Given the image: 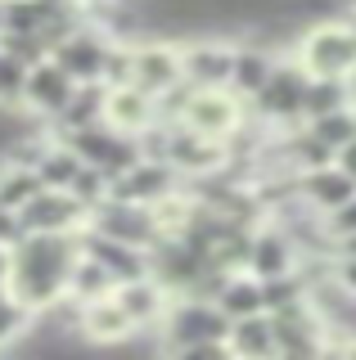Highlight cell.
I'll list each match as a JSON object with an SVG mask.
<instances>
[{
  "mask_svg": "<svg viewBox=\"0 0 356 360\" xmlns=\"http://www.w3.org/2000/svg\"><path fill=\"white\" fill-rule=\"evenodd\" d=\"M311 131H316L325 144H333V149H343V144L356 140V112L352 108H333L325 117H311Z\"/></svg>",
  "mask_w": 356,
  "mask_h": 360,
  "instance_id": "obj_23",
  "label": "cell"
},
{
  "mask_svg": "<svg viewBox=\"0 0 356 360\" xmlns=\"http://www.w3.org/2000/svg\"><path fill=\"white\" fill-rule=\"evenodd\" d=\"M113 297L122 302V311L136 320V329H144V324H158L167 315V297H163V284L153 275H140V279H122V284L113 288Z\"/></svg>",
  "mask_w": 356,
  "mask_h": 360,
  "instance_id": "obj_12",
  "label": "cell"
},
{
  "mask_svg": "<svg viewBox=\"0 0 356 360\" xmlns=\"http://www.w3.org/2000/svg\"><path fill=\"white\" fill-rule=\"evenodd\" d=\"M343 167H348V172L356 176V140H352V144H343Z\"/></svg>",
  "mask_w": 356,
  "mask_h": 360,
  "instance_id": "obj_30",
  "label": "cell"
},
{
  "mask_svg": "<svg viewBox=\"0 0 356 360\" xmlns=\"http://www.w3.org/2000/svg\"><path fill=\"white\" fill-rule=\"evenodd\" d=\"M303 68L311 77H348L356 72V27H338V22H325V27L307 32L303 41Z\"/></svg>",
  "mask_w": 356,
  "mask_h": 360,
  "instance_id": "obj_4",
  "label": "cell"
},
{
  "mask_svg": "<svg viewBox=\"0 0 356 360\" xmlns=\"http://www.w3.org/2000/svg\"><path fill=\"white\" fill-rule=\"evenodd\" d=\"M230 352H239V356H271L275 352V329H271V320H258V315H248V320H239L230 324Z\"/></svg>",
  "mask_w": 356,
  "mask_h": 360,
  "instance_id": "obj_18",
  "label": "cell"
},
{
  "mask_svg": "<svg viewBox=\"0 0 356 360\" xmlns=\"http://www.w3.org/2000/svg\"><path fill=\"white\" fill-rule=\"evenodd\" d=\"M86 221H91L86 202L72 198L68 189H54V185H46L32 202L18 207V225H23V234H82Z\"/></svg>",
  "mask_w": 356,
  "mask_h": 360,
  "instance_id": "obj_3",
  "label": "cell"
},
{
  "mask_svg": "<svg viewBox=\"0 0 356 360\" xmlns=\"http://www.w3.org/2000/svg\"><path fill=\"white\" fill-rule=\"evenodd\" d=\"M9 266H14V257H9V243H0V288H9Z\"/></svg>",
  "mask_w": 356,
  "mask_h": 360,
  "instance_id": "obj_28",
  "label": "cell"
},
{
  "mask_svg": "<svg viewBox=\"0 0 356 360\" xmlns=\"http://www.w3.org/2000/svg\"><path fill=\"white\" fill-rule=\"evenodd\" d=\"M307 68H271L266 86L258 90V104L266 117H293L307 108Z\"/></svg>",
  "mask_w": 356,
  "mask_h": 360,
  "instance_id": "obj_8",
  "label": "cell"
},
{
  "mask_svg": "<svg viewBox=\"0 0 356 360\" xmlns=\"http://www.w3.org/2000/svg\"><path fill=\"white\" fill-rule=\"evenodd\" d=\"M46 189V180H41V172L32 162H18V158H5L0 162V202H9V207H23V202H32Z\"/></svg>",
  "mask_w": 356,
  "mask_h": 360,
  "instance_id": "obj_16",
  "label": "cell"
},
{
  "mask_svg": "<svg viewBox=\"0 0 356 360\" xmlns=\"http://www.w3.org/2000/svg\"><path fill=\"white\" fill-rule=\"evenodd\" d=\"M307 198L316 202V207H343L348 198H356V176L348 167H320V172H307Z\"/></svg>",
  "mask_w": 356,
  "mask_h": 360,
  "instance_id": "obj_15",
  "label": "cell"
},
{
  "mask_svg": "<svg viewBox=\"0 0 356 360\" xmlns=\"http://www.w3.org/2000/svg\"><path fill=\"white\" fill-rule=\"evenodd\" d=\"M343 108V77H316L307 86V117H325V112Z\"/></svg>",
  "mask_w": 356,
  "mask_h": 360,
  "instance_id": "obj_25",
  "label": "cell"
},
{
  "mask_svg": "<svg viewBox=\"0 0 356 360\" xmlns=\"http://www.w3.org/2000/svg\"><path fill=\"white\" fill-rule=\"evenodd\" d=\"M230 68H235V54H230L226 45H194V50L181 54V72L194 90L230 82Z\"/></svg>",
  "mask_w": 356,
  "mask_h": 360,
  "instance_id": "obj_13",
  "label": "cell"
},
{
  "mask_svg": "<svg viewBox=\"0 0 356 360\" xmlns=\"http://www.w3.org/2000/svg\"><path fill=\"white\" fill-rule=\"evenodd\" d=\"M181 112H185V127L198 131V135H208V140H221V135H226V131L239 122V108L230 104V99L221 95L217 86L194 90V95H190V104H185Z\"/></svg>",
  "mask_w": 356,
  "mask_h": 360,
  "instance_id": "obj_9",
  "label": "cell"
},
{
  "mask_svg": "<svg viewBox=\"0 0 356 360\" xmlns=\"http://www.w3.org/2000/svg\"><path fill=\"white\" fill-rule=\"evenodd\" d=\"M18 234H23V225H18V212L9 207V202H0V243H14Z\"/></svg>",
  "mask_w": 356,
  "mask_h": 360,
  "instance_id": "obj_27",
  "label": "cell"
},
{
  "mask_svg": "<svg viewBox=\"0 0 356 360\" xmlns=\"http://www.w3.org/2000/svg\"><path fill=\"white\" fill-rule=\"evenodd\" d=\"M32 324H37V315H32L9 288H0V352H5V347H14L18 338L32 329Z\"/></svg>",
  "mask_w": 356,
  "mask_h": 360,
  "instance_id": "obj_20",
  "label": "cell"
},
{
  "mask_svg": "<svg viewBox=\"0 0 356 360\" xmlns=\"http://www.w3.org/2000/svg\"><path fill=\"white\" fill-rule=\"evenodd\" d=\"M266 77H271V63H266V54L248 50V54H235V68H230V82L235 90H248V95H258L266 86Z\"/></svg>",
  "mask_w": 356,
  "mask_h": 360,
  "instance_id": "obj_24",
  "label": "cell"
},
{
  "mask_svg": "<svg viewBox=\"0 0 356 360\" xmlns=\"http://www.w3.org/2000/svg\"><path fill=\"white\" fill-rule=\"evenodd\" d=\"M77 329H82V338H91V342H122V338L136 329V320H131V315L122 311V302L108 292V297H99V302H86Z\"/></svg>",
  "mask_w": 356,
  "mask_h": 360,
  "instance_id": "obj_11",
  "label": "cell"
},
{
  "mask_svg": "<svg viewBox=\"0 0 356 360\" xmlns=\"http://www.w3.org/2000/svg\"><path fill=\"white\" fill-rule=\"evenodd\" d=\"M72 90H77V82H72L68 72H63L59 63H54V59H41V63H32V68H27L23 108H27L32 117L41 122V127H50V122L59 117L63 108H68Z\"/></svg>",
  "mask_w": 356,
  "mask_h": 360,
  "instance_id": "obj_5",
  "label": "cell"
},
{
  "mask_svg": "<svg viewBox=\"0 0 356 360\" xmlns=\"http://www.w3.org/2000/svg\"><path fill=\"white\" fill-rule=\"evenodd\" d=\"M163 352H176V356H185L190 347H203V342H226V333H230V320H226V311H217V307H208V302H176L172 311L163 315Z\"/></svg>",
  "mask_w": 356,
  "mask_h": 360,
  "instance_id": "obj_2",
  "label": "cell"
},
{
  "mask_svg": "<svg viewBox=\"0 0 356 360\" xmlns=\"http://www.w3.org/2000/svg\"><path fill=\"white\" fill-rule=\"evenodd\" d=\"M333 234H338V239H348V234H356V198H348L343 202V207H333Z\"/></svg>",
  "mask_w": 356,
  "mask_h": 360,
  "instance_id": "obj_26",
  "label": "cell"
},
{
  "mask_svg": "<svg viewBox=\"0 0 356 360\" xmlns=\"http://www.w3.org/2000/svg\"><path fill=\"white\" fill-rule=\"evenodd\" d=\"M343 288H348V292H356V252H352V262L343 266Z\"/></svg>",
  "mask_w": 356,
  "mask_h": 360,
  "instance_id": "obj_29",
  "label": "cell"
},
{
  "mask_svg": "<svg viewBox=\"0 0 356 360\" xmlns=\"http://www.w3.org/2000/svg\"><path fill=\"white\" fill-rule=\"evenodd\" d=\"M108 45H113V41H104L99 32H91V27L82 22L77 32H68V37L54 45V50H50V59L59 63V68L72 77L77 86H82V82H104V59H108Z\"/></svg>",
  "mask_w": 356,
  "mask_h": 360,
  "instance_id": "obj_6",
  "label": "cell"
},
{
  "mask_svg": "<svg viewBox=\"0 0 356 360\" xmlns=\"http://www.w3.org/2000/svg\"><path fill=\"white\" fill-rule=\"evenodd\" d=\"M113 288H117V279L108 275V270L99 266L91 252L77 257V266H72V275H68V297H72V302H82V307H86V302L108 297Z\"/></svg>",
  "mask_w": 356,
  "mask_h": 360,
  "instance_id": "obj_17",
  "label": "cell"
},
{
  "mask_svg": "<svg viewBox=\"0 0 356 360\" xmlns=\"http://www.w3.org/2000/svg\"><path fill=\"white\" fill-rule=\"evenodd\" d=\"M288 262H293V252H288V243L280 239V234H262V239L253 243V252H248V266L258 270L262 279L288 275Z\"/></svg>",
  "mask_w": 356,
  "mask_h": 360,
  "instance_id": "obj_19",
  "label": "cell"
},
{
  "mask_svg": "<svg viewBox=\"0 0 356 360\" xmlns=\"http://www.w3.org/2000/svg\"><path fill=\"white\" fill-rule=\"evenodd\" d=\"M0 37H5V0H0Z\"/></svg>",
  "mask_w": 356,
  "mask_h": 360,
  "instance_id": "obj_31",
  "label": "cell"
},
{
  "mask_svg": "<svg viewBox=\"0 0 356 360\" xmlns=\"http://www.w3.org/2000/svg\"><path fill=\"white\" fill-rule=\"evenodd\" d=\"M266 307V297H262V284H253V279H230L226 288H221V311L226 315H258Z\"/></svg>",
  "mask_w": 356,
  "mask_h": 360,
  "instance_id": "obj_22",
  "label": "cell"
},
{
  "mask_svg": "<svg viewBox=\"0 0 356 360\" xmlns=\"http://www.w3.org/2000/svg\"><path fill=\"white\" fill-rule=\"evenodd\" d=\"M163 162H172L176 172H194L198 176V172H208V167L221 162V149H217V140H208V135L185 131V135H172V140H167Z\"/></svg>",
  "mask_w": 356,
  "mask_h": 360,
  "instance_id": "obj_14",
  "label": "cell"
},
{
  "mask_svg": "<svg viewBox=\"0 0 356 360\" xmlns=\"http://www.w3.org/2000/svg\"><path fill=\"white\" fill-rule=\"evenodd\" d=\"M181 54L172 45H131V86H140L144 95L163 99L172 86H181Z\"/></svg>",
  "mask_w": 356,
  "mask_h": 360,
  "instance_id": "obj_7",
  "label": "cell"
},
{
  "mask_svg": "<svg viewBox=\"0 0 356 360\" xmlns=\"http://www.w3.org/2000/svg\"><path fill=\"white\" fill-rule=\"evenodd\" d=\"M153 104L158 99L153 95H144L140 86H108V104H104V122L108 127H117V131H127V135H144L149 131V122H153Z\"/></svg>",
  "mask_w": 356,
  "mask_h": 360,
  "instance_id": "obj_10",
  "label": "cell"
},
{
  "mask_svg": "<svg viewBox=\"0 0 356 360\" xmlns=\"http://www.w3.org/2000/svg\"><path fill=\"white\" fill-rule=\"evenodd\" d=\"M9 292L32 311L46 315L59 297H68V275L82 257V234H18L9 243Z\"/></svg>",
  "mask_w": 356,
  "mask_h": 360,
  "instance_id": "obj_1",
  "label": "cell"
},
{
  "mask_svg": "<svg viewBox=\"0 0 356 360\" xmlns=\"http://www.w3.org/2000/svg\"><path fill=\"white\" fill-rule=\"evenodd\" d=\"M352 252H356V234H348V257H352Z\"/></svg>",
  "mask_w": 356,
  "mask_h": 360,
  "instance_id": "obj_32",
  "label": "cell"
},
{
  "mask_svg": "<svg viewBox=\"0 0 356 360\" xmlns=\"http://www.w3.org/2000/svg\"><path fill=\"white\" fill-rule=\"evenodd\" d=\"M23 90H27V63L0 45V108H23Z\"/></svg>",
  "mask_w": 356,
  "mask_h": 360,
  "instance_id": "obj_21",
  "label": "cell"
}]
</instances>
